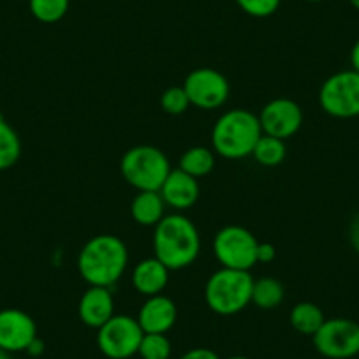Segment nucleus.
Masks as SVG:
<instances>
[{
	"mask_svg": "<svg viewBox=\"0 0 359 359\" xmlns=\"http://www.w3.org/2000/svg\"><path fill=\"white\" fill-rule=\"evenodd\" d=\"M129 264V250L115 234H99L83 245L78 269L88 285L111 287L122 278Z\"/></svg>",
	"mask_w": 359,
	"mask_h": 359,
	"instance_id": "obj_1",
	"label": "nucleus"
},
{
	"mask_svg": "<svg viewBox=\"0 0 359 359\" xmlns=\"http://www.w3.org/2000/svg\"><path fill=\"white\" fill-rule=\"evenodd\" d=\"M155 257L171 271L191 266L201 250V238L194 222L182 213L164 215L155 226Z\"/></svg>",
	"mask_w": 359,
	"mask_h": 359,
	"instance_id": "obj_2",
	"label": "nucleus"
},
{
	"mask_svg": "<svg viewBox=\"0 0 359 359\" xmlns=\"http://www.w3.org/2000/svg\"><path fill=\"white\" fill-rule=\"evenodd\" d=\"M262 136L259 116L247 109H231L215 122L212 130L213 151L224 158L236 161L252 155L255 143Z\"/></svg>",
	"mask_w": 359,
	"mask_h": 359,
	"instance_id": "obj_3",
	"label": "nucleus"
},
{
	"mask_svg": "<svg viewBox=\"0 0 359 359\" xmlns=\"http://www.w3.org/2000/svg\"><path fill=\"white\" fill-rule=\"evenodd\" d=\"M252 287L254 278L248 271L220 268L206 282V305L219 316H234L252 303Z\"/></svg>",
	"mask_w": 359,
	"mask_h": 359,
	"instance_id": "obj_4",
	"label": "nucleus"
},
{
	"mask_svg": "<svg viewBox=\"0 0 359 359\" xmlns=\"http://www.w3.org/2000/svg\"><path fill=\"white\" fill-rule=\"evenodd\" d=\"M120 171L127 184L137 191H161L171 172L168 157L157 147L140 144L123 154Z\"/></svg>",
	"mask_w": 359,
	"mask_h": 359,
	"instance_id": "obj_5",
	"label": "nucleus"
},
{
	"mask_svg": "<svg viewBox=\"0 0 359 359\" xmlns=\"http://www.w3.org/2000/svg\"><path fill=\"white\" fill-rule=\"evenodd\" d=\"M257 245L254 234L241 226H226L215 234L213 254L222 268L250 271L257 264Z\"/></svg>",
	"mask_w": 359,
	"mask_h": 359,
	"instance_id": "obj_6",
	"label": "nucleus"
},
{
	"mask_svg": "<svg viewBox=\"0 0 359 359\" xmlns=\"http://www.w3.org/2000/svg\"><path fill=\"white\" fill-rule=\"evenodd\" d=\"M319 102L334 118L359 116V72L348 69L330 76L319 90Z\"/></svg>",
	"mask_w": 359,
	"mask_h": 359,
	"instance_id": "obj_7",
	"label": "nucleus"
},
{
	"mask_svg": "<svg viewBox=\"0 0 359 359\" xmlns=\"http://www.w3.org/2000/svg\"><path fill=\"white\" fill-rule=\"evenodd\" d=\"M312 338L316 351L327 359H351L359 354V324L355 320L326 319Z\"/></svg>",
	"mask_w": 359,
	"mask_h": 359,
	"instance_id": "obj_8",
	"label": "nucleus"
},
{
	"mask_svg": "<svg viewBox=\"0 0 359 359\" xmlns=\"http://www.w3.org/2000/svg\"><path fill=\"white\" fill-rule=\"evenodd\" d=\"M143 334L137 319L130 316H113L97 330L99 351L109 359H129L137 354Z\"/></svg>",
	"mask_w": 359,
	"mask_h": 359,
	"instance_id": "obj_9",
	"label": "nucleus"
},
{
	"mask_svg": "<svg viewBox=\"0 0 359 359\" xmlns=\"http://www.w3.org/2000/svg\"><path fill=\"white\" fill-rule=\"evenodd\" d=\"M184 90L187 92L189 101L199 109H217L226 104L229 97V81L222 72L210 67H201L192 71L185 78Z\"/></svg>",
	"mask_w": 359,
	"mask_h": 359,
	"instance_id": "obj_10",
	"label": "nucleus"
},
{
	"mask_svg": "<svg viewBox=\"0 0 359 359\" xmlns=\"http://www.w3.org/2000/svg\"><path fill=\"white\" fill-rule=\"evenodd\" d=\"M262 134L285 141L294 136L303 123V111L291 99H273L259 113Z\"/></svg>",
	"mask_w": 359,
	"mask_h": 359,
	"instance_id": "obj_11",
	"label": "nucleus"
},
{
	"mask_svg": "<svg viewBox=\"0 0 359 359\" xmlns=\"http://www.w3.org/2000/svg\"><path fill=\"white\" fill-rule=\"evenodd\" d=\"M37 338L32 317L18 309L0 310V348L6 352H25Z\"/></svg>",
	"mask_w": 359,
	"mask_h": 359,
	"instance_id": "obj_12",
	"label": "nucleus"
},
{
	"mask_svg": "<svg viewBox=\"0 0 359 359\" xmlns=\"http://www.w3.org/2000/svg\"><path fill=\"white\" fill-rule=\"evenodd\" d=\"M78 313L85 326L94 327V330L104 326L115 316V302L109 289L90 285L79 299Z\"/></svg>",
	"mask_w": 359,
	"mask_h": 359,
	"instance_id": "obj_13",
	"label": "nucleus"
},
{
	"mask_svg": "<svg viewBox=\"0 0 359 359\" xmlns=\"http://www.w3.org/2000/svg\"><path fill=\"white\" fill-rule=\"evenodd\" d=\"M161 196L164 199L165 206L184 212L196 205L199 198V184L198 178L187 175L182 169H171L165 182L161 187Z\"/></svg>",
	"mask_w": 359,
	"mask_h": 359,
	"instance_id": "obj_14",
	"label": "nucleus"
},
{
	"mask_svg": "<svg viewBox=\"0 0 359 359\" xmlns=\"http://www.w3.org/2000/svg\"><path fill=\"white\" fill-rule=\"evenodd\" d=\"M178 309L175 302L164 294L150 296L141 306L137 313V323H140L143 333H162L165 334L176 323Z\"/></svg>",
	"mask_w": 359,
	"mask_h": 359,
	"instance_id": "obj_15",
	"label": "nucleus"
},
{
	"mask_svg": "<svg viewBox=\"0 0 359 359\" xmlns=\"http://www.w3.org/2000/svg\"><path fill=\"white\" fill-rule=\"evenodd\" d=\"M169 282V269L157 257H148L137 262L133 271V285L137 292L150 298L161 294Z\"/></svg>",
	"mask_w": 359,
	"mask_h": 359,
	"instance_id": "obj_16",
	"label": "nucleus"
},
{
	"mask_svg": "<svg viewBox=\"0 0 359 359\" xmlns=\"http://www.w3.org/2000/svg\"><path fill=\"white\" fill-rule=\"evenodd\" d=\"M165 203L158 191H141L130 203V217L140 226H157L164 219Z\"/></svg>",
	"mask_w": 359,
	"mask_h": 359,
	"instance_id": "obj_17",
	"label": "nucleus"
},
{
	"mask_svg": "<svg viewBox=\"0 0 359 359\" xmlns=\"http://www.w3.org/2000/svg\"><path fill=\"white\" fill-rule=\"evenodd\" d=\"M289 320H291V326L294 327L299 334L313 337V334L319 331V327L324 324L326 317H324L323 310H320L316 303L302 302L298 303V305H294V309L291 310Z\"/></svg>",
	"mask_w": 359,
	"mask_h": 359,
	"instance_id": "obj_18",
	"label": "nucleus"
},
{
	"mask_svg": "<svg viewBox=\"0 0 359 359\" xmlns=\"http://www.w3.org/2000/svg\"><path fill=\"white\" fill-rule=\"evenodd\" d=\"M284 285L273 277H262L254 280L252 287V303L261 310H273L284 302Z\"/></svg>",
	"mask_w": 359,
	"mask_h": 359,
	"instance_id": "obj_19",
	"label": "nucleus"
},
{
	"mask_svg": "<svg viewBox=\"0 0 359 359\" xmlns=\"http://www.w3.org/2000/svg\"><path fill=\"white\" fill-rule=\"evenodd\" d=\"M215 168V155L206 147H192L180 158V169L194 178H201Z\"/></svg>",
	"mask_w": 359,
	"mask_h": 359,
	"instance_id": "obj_20",
	"label": "nucleus"
},
{
	"mask_svg": "<svg viewBox=\"0 0 359 359\" xmlns=\"http://www.w3.org/2000/svg\"><path fill=\"white\" fill-rule=\"evenodd\" d=\"M22 155L18 133L0 116V171L13 168Z\"/></svg>",
	"mask_w": 359,
	"mask_h": 359,
	"instance_id": "obj_21",
	"label": "nucleus"
},
{
	"mask_svg": "<svg viewBox=\"0 0 359 359\" xmlns=\"http://www.w3.org/2000/svg\"><path fill=\"white\" fill-rule=\"evenodd\" d=\"M285 143L278 137H271L262 134L259 137V141L255 143L254 151H252V157L255 158V162H259L261 165L266 168H277L284 162L285 158Z\"/></svg>",
	"mask_w": 359,
	"mask_h": 359,
	"instance_id": "obj_22",
	"label": "nucleus"
},
{
	"mask_svg": "<svg viewBox=\"0 0 359 359\" xmlns=\"http://www.w3.org/2000/svg\"><path fill=\"white\" fill-rule=\"evenodd\" d=\"M71 0H29L34 18L41 23H57L67 15Z\"/></svg>",
	"mask_w": 359,
	"mask_h": 359,
	"instance_id": "obj_23",
	"label": "nucleus"
},
{
	"mask_svg": "<svg viewBox=\"0 0 359 359\" xmlns=\"http://www.w3.org/2000/svg\"><path fill=\"white\" fill-rule=\"evenodd\" d=\"M171 341L162 333H144L141 338L137 354L141 359H169L171 358Z\"/></svg>",
	"mask_w": 359,
	"mask_h": 359,
	"instance_id": "obj_24",
	"label": "nucleus"
},
{
	"mask_svg": "<svg viewBox=\"0 0 359 359\" xmlns=\"http://www.w3.org/2000/svg\"><path fill=\"white\" fill-rule=\"evenodd\" d=\"M189 106H191V101H189V95L184 86H169L168 90L162 92L161 108L168 115H182V113L187 111Z\"/></svg>",
	"mask_w": 359,
	"mask_h": 359,
	"instance_id": "obj_25",
	"label": "nucleus"
},
{
	"mask_svg": "<svg viewBox=\"0 0 359 359\" xmlns=\"http://www.w3.org/2000/svg\"><path fill=\"white\" fill-rule=\"evenodd\" d=\"M282 0H236V4L243 13L252 18H268L275 15L280 8Z\"/></svg>",
	"mask_w": 359,
	"mask_h": 359,
	"instance_id": "obj_26",
	"label": "nucleus"
},
{
	"mask_svg": "<svg viewBox=\"0 0 359 359\" xmlns=\"http://www.w3.org/2000/svg\"><path fill=\"white\" fill-rule=\"evenodd\" d=\"M180 359H220V358L217 352L212 351V348L198 347V348H191V351H187Z\"/></svg>",
	"mask_w": 359,
	"mask_h": 359,
	"instance_id": "obj_27",
	"label": "nucleus"
},
{
	"mask_svg": "<svg viewBox=\"0 0 359 359\" xmlns=\"http://www.w3.org/2000/svg\"><path fill=\"white\" fill-rule=\"evenodd\" d=\"M348 241L355 254L359 255V212L352 217L351 224H348Z\"/></svg>",
	"mask_w": 359,
	"mask_h": 359,
	"instance_id": "obj_28",
	"label": "nucleus"
},
{
	"mask_svg": "<svg viewBox=\"0 0 359 359\" xmlns=\"http://www.w3.org/2000/svg\"><path fill=\"white\" fill-rule=\"evenodd\" d=\"M277 257V250L271 243H259L257 245V262H271Z\"/></svg>",
	"mask_w": 359,
	"mask_h": 359,
	"instance_id": "obj_29",
	"label": "nucleus"
},
{
	"mask_svg": "<svg viewBox=\"0 0 359 359\" xmlns=\"http://www.w3.org/2000/svg\"><path fill=\"white\" fill-rule=\"evenodd\" d=\"M25 352H27V354H29V355H32V358H39V355L44 352V341L41 340L39 337H37L36 340H34L32 344L29 345V348H27Z\"/></svg>",
	"mask_w": 359,
	"mask_h": 359,
	"instance_id": "obj_30",
	"label": "nucleus"
},
{
	"mask_svg": "<svg viewBox=\"0 0 359 359\" xmlns=\"http://www.w3.org/2000/svg\"><path fill=\"white\" fill-rule=\"evenodd\" d=\"M351 65L355 72H359V39L355 41L351 50Z\"/></svg>",
	"mask_w": 359,
	"mask_h": 359,
	"instance_id": "obj_31",
	"label": "nucleus"
},
{
	"mask_svg": "<svg viewBox=\"0 0 359 359\" xmlns=\"http://www.w3.org/2000/svg\"><path fill=\"white\" fill-rule=\"evenodd\" d=\"M0 359H11L9 352H6L4 348H0Z\"/></svg>",
	"mask_w": 359,
	"mask_h": 359,
	"instance_id": "obj_32",
	"label": "nucleus"
},
{
	"mask_svg": "<svg viewBox=\"0 0 359 359\" xmlns=\"http://www.w3.org/2000/svg\"><path fill=\"white\" fill-rule=\"evenodd\" d=\"M348 2H351V6H352V8H354V9H358V11H359V0H348Z\"/></svg>",
	"mask_w": 359,
	"mask_h": 359,
	"instance_id": "obj_33",
	"label": "nucleus"
},
{
	"mask_svg": "<svg viewBox=\"0 0 359 359\" xmlns=\"http://www.w3.org/2000/svg\"><path fill=\"white\" fill-rule=\"evenodd\" d=\"M226 359H250V358H247V355H229V358Z\"/></svg>",
	"mask_w": 359,
	"mask_h": 359,
	"instance_id": "obj_34",
	"label": "nucleus"
},
{
	"mask_svg": "<svg viewBox=\"0 0 359 359\" xmlns=\"http://www.w3.org/2000/svg\"><path fill=\"white\" fill-rule=\"evenodd\" d=\"M305 2H312V4H317V2H324V0H305Z\"/></svg>",
	"mask_w": 359,
	"mask_h": 359,
	"instance_id": "obj_35",
	"label": "nucleus"
}]
</instances>
